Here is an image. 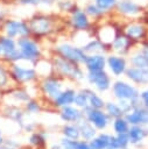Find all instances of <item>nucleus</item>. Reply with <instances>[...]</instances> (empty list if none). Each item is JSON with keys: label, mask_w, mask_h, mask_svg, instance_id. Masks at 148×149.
<instances>
[{"label": "nucleus", "mask_w": 148, "mask_h": 149, "mask_svg": "<svg viewBox=\"0 0 148 149\" xmlns=\"http://www.w3.org/2000/svg\"><path fill=\"white\" fill-rule=\"evenodd\" d=\"M17 45H19V51L21 54V57L27 61H34L40 55V49L37 44L24 36H22L17 41Z\"/></svg>", "instance_id": "obj_1"}, {"label": "nucleus", "mask_w": 148, "mask_h": 149, "mask_svg": "<svg viewBox=\"0 0 148 149\" xmlns=\"http://www.w3.org/2000/svg\"><path fill=\"white\" fill-rule=\"evenodd\" d=\"M113 92L115 97L119 98L120 100H129V101L136 102L139 98V93L136 88L124 81H117L113 85Z\"/></svg>", "instance_id": "obj_2"}, {"label": "nucleus", "mask_w": 148, "mask_h": 149, "mask_svg": "<svg viewBox=\"0 0 148 149\" xmlns=\"http://www.w3.org/2000/svg\"><path fill=\"white\" fill-rule=\"evenodd\" d=\"M0 48H1V52L3 54V57L10 61H17L21 59V54L20 51L16 49L15 42L12 37H0Z\"/></svg>", "instance_id": "obj_3"}, {"label": "nucleus", "mask_w": 148, "mask_h": 149, "mask_svg": "<svg viewBox=\"0 0 148 149\" xmlns=\"http://www.w3.org/2000/svg\"><path fill=\"white\" fill-rule=\"evenodd\" d=\"M85 114H86V118L87 120L93 125L96 126L97 128L99 129H104L107 123H108V119L106 116L105 113H103L100 109L98 108H92V107H85Z\"/></svg>", "instance_id": "obj_4"}, {"label": "nucleus", "mask_w": 148, "mask_h": 149, "mask_svg": "<svg viewBox=\"0 0 148 149\" xmlns=\"http://www.w3.org/2000/svg\"><path fill=\"white\" fill-rule=\"evenodd\" d=\"M5 31H6V35L8 37H15V36H26L29 34L30 29L29 27L21 22V21H14V20H10V21H7L6 24H5Z\"/></svg>", "instance_id": "obj_5"}, {"label": "nucleus", "mask_w": 148, "mask_h": 149, "mask_svg": "<svg viewBox=\"0 0 148 149\" xmlns=\"http://www.w3.org/2000/svg\"><path fill=\"white\" fill-rule=\"evenodd\" d=\"M58 51L62 54L63 57H65L68 61H71V62H76V63L85 62V58H86L83 50H80L78 48H75V47H71L69 44L59 45Z\"/></svg>", "instance_id": "obj_6"}, {"label": "nucleus", "mask_w": 148, "mask_h": 149, "mask_svg": "<svg viewBox=\"0 0 148 149\" xmlns=\"http://www.w3.org/2000/svg\"><path fill=\"white\" fill-rule=\"evenodd\" d=\"M128 123L131 125H146L148 123V108H141V107H135L132 111L126 113V118Z\"/></svg>", "instance_id": "obj_7"}, {"label": "nucleus", "mask_w": 148, "mask_h": 149, "mask_svg": "<svg viewBox=\"0 0 148 149\" xmlns=\"http://www.w3.org/2000/svg\"><path fill=\"white\" fill-rule=\"evenodd\" d=\"M87 78H89V81L96 85V87L100 91H105L110 87V78L104 70L90 71Z\"/></svg>", "instance_id": "obj_8"}, {"label": "nucleus", "mask_w": 148, "mask_h": 149, "mask_svg": "<svg viewBox=\"0 0 148 149\" xmlns=\"http://www.w3.org/2000/svg\"><path fill=\"white\" fill-rule=\"evenodd\" d=\"M56 68L59 70L61 73H63L65 76H71L73 78H78V79H80L83 77L82 71L77 66H75L73 64H71L70 62H68L65 59H61V58L57 59L56 61Z\"/></svg>", "instance_id": "obj_9"}, {"label": "nucleus", "mask_w": 148, "mask_h": 149, "mask_svg": "<svg viewBox=\"0 0 148 149\" xmlns=\"http://www.w3.org/2000/svg\"><path fill=\"white\" fill-rule=\"evenodd\" d=\"M30 29L36 34H45L51 29L50 21L45 17H37L31 20L30 22Z\"/></svg>", "instance_id": "obj_10"}, {"label": "nucleus", "mask_w": 148, "mask_h": 149, "mask_svg": "<svg viewBox=\"0 0 148 149\" xmlns=\"http://www.w3.org/2000/svg\"><path fill=\"white\" fill-rule=\"evenodd\" d=\"M85 65L89 69V71H98L104 70L105 66V58L101 55H92L86 56L85 58Z\"/></svg>", "instance_id": "obj_11"}, {"label": "nucleus", "mask_w": 148, "mask_h": 149, "mask_svg": "<svg viewBox=\"0 0 148 149\" xmlns=\"http://www.w3.org/2000/svg\"><path fill=\"white\" fill-rule=\"evenodd\" d=\"M127 76L129 79H132L135 83L145 84L148 81V71L147 69L141 68H132L127 70Z\"/></svg>", "instance_id": "obj_12"}, {"label": "nucleus", "mask_w": 148, "mask_h": 149, "mask_svg": "<svg viewBox=\"0 0 148 149\" xmlns=\"http://www.w3.org/2000/svg\"><path fill=\"white\" fill-rule=\"evenodd\" d=\"M13 76L20 81H29V80L35 78V71L31 70V69L22 68L20 65H14Z\"/></svg>", "instance_id": "obj_13"}, {"label": "nucleus", "mask_w": 148, "mask_h": 149, "mask_svg": "<svg viewBox=\"0 0 148 149\" xmlns=\"http://www.w3.org/2000/svg\"><path fill=\"white\" fill-rule=\"evenodd\" d=\"M42 87H43L44 93H45L48 97L55 99V98L61 93L62 85H61L57 80H55V79H47V80L43 81Z\"/></svg>", "instance_id": "obj_14"}, {"label": "nucleus", "mask_w": 148, "mask_h": 149, "mask_svg": "<svg viewBox=\"0 0 148 149\" xmlns=\"http://www.w3.org/2000/svg\"><path fill=\"white\" fill-rule=\"evenodd\" d=\"M107 63H108V66H110L111 71L114 74H121L126 70V62L121 57L111 56V57H108Z\"/></svg>", "instance_id": "obj_15"}, {"label": "nucleus", "mask_w": 148, "mask_h": 149, "mask_svg": "<svg viewBox=\"0 0 148 149\" xmlns=\"http://www.w3.org/2000/svg\"><path fill=\"white\" fill-rule=\"evenodd\" d=\"M75 91L72 90H66L64 92H61L56 98H55V105L56 106H69L75 101Z\"/></svg>", "instance_id": "obj_16"}, {"label": "nucleus", "mask_w": 148, "mask_h": 149, "mask_svg": "<svg viewBox=\"0 0 148 149\" xmlns=\"http://www.w3.org/2000/svg\"><path fill=\"white\" fill-rule=\"evenodd\" d=\"M132 63L136 68L148 69V45H143V49H142L141 54L135 55L132 58Z\"/></svg>", "instance_id": "obj_17"}, {"label": "nucleus", "mask_w": 148, "mask_h": 149, "mask_svg": "<svg viewBox=\"0 0 148 149\" xmlns=\"http://www.w3.org/2000/svg\"><path fill=\"white\" fill-rule=\"evenodd\" d=\"M78 129H79V133L80 135L85 139V140H92L94 134H96V130L94 128L92 127L91 122L90 121H84V120H79L78 121Z\"/></svg>", "instance_id": "obj_18"}, {"label": "nucleus", "mask_w": 148, "mask_h": 149, "mask_svg": "<svg viewBox=\"0 0 148 149\" xmlns=\"http://www.w3.org/2000/svg\"><path fill=\"white\" fill-rule=\"evenodd\" d=\"M61 116L65 121H79L82 119V113L75 107L64 106V108L61 113Z\"/></svg>", "instance_id": "obj_19"}, {"label": "nucleus", "mask_w": 148, "mask_h": 149, "mask_svg": "<svg viewBox=\"0 0 148 149\" xmlns=\"http://www.w3.org/2000/svg\"><path fill=\"white\" fill-rule=\"evenodd\" d=\"M111 139H112V136L106 135V134H101L98 137L92 139V141L90 142V146L92 149H105V148L110 147Z\"/></svg>", "instance_id": "obj_20"}, {"label": "nucleus", "mask_w": 148, "mask_h": 149, "mask_svg": "<svg viewBox=\"0 0 148 149\" xmlns=\"http://www.w3.org/2000/svg\"><path fill=\"white\" fill-rule=\"evenodd\" d=\"M128 142H129V140H128V135L126 133L118 134V136H112L110 147L115 148V149H125L127 147Z\"/></svg>", "instance_id": "obj_21"}, {"label": "nucleus", "mask_w": 148, "mask_h": 149, "mask_svg": "<svg viewBox=\"0 0 148 149\" xmlns=\"http://www.w3.org/2000/svg\"><path fill=\"white\" fill-rule=\"evenodd\" d=\"M128 140L132 142V143H139L143 137H145V135H146V133H145V130L141 128V127H139L138 125H135V126H133L129 130H128Z\"/></svg>", "instance_id": "obj_22"}, {"label": "nucleus", "mask_w": 148, "mask_h": 149, "mask_svg": "<svg viewBox=\"0 0 148 149\" xmlns=\"http://www.w3.org/2000/svg\"><path fill=\"white\" fill-rule=\"evenodd\" d=\"M120 12L125 13V14H136L139 12V6L136 3H134L131 0H122L119 2L118 5Z\"/></svg>", "instance_id": "obj_23"}, {"label": "nucleus", "mask_w": 148, "mask_h": 149, "mask_svg": "<svg viewBox=\"0 0 148 149\" xmlns=\"http://www.w3.org/2000/svg\"><path fill=\"white\" fill-rule=\"evenodd\" d=\"M72 24L77 29H86L89 26V20L83 12H76L72 16Z\"/></svg>", "instance_id": "obj_24"}, {"label": "nucleus", "mask_w": 148, "mask_h": 149, "mask_svg": "<svg viewBox=\"0 0 148 149\" xmlns=\"http://www.w3.org/2000/svg\"><path fill=\"white\" fill-rule=\"evenodd\" d=\"M126 34L133 40H139L145 35V28L139 24H131L126 28Z\"/></svg>", "instance_id": "obj_25"}, {"label": "nucleus", "mask_w": 148, "mask_h": 149, "mask_svg": "<svg viewBox=\"0 0 148 149\" xmlns=\"http://www.w3.org/2000/svg\"><path fill=\"white\" fill-rule=\"evenodd\" d=\"M114 130L117 132V134H124L128 132V122L126 119L117 118L114 121Z\"/></svg>", "instance_id": "obj_26"}, {"label": "nucleus", "mask_w": 148, "mask_h": 149, "mask_svg": "<svg viewBox=\"0 0 148 149\" xmlns=\"http://www.w3.org/2000/svg\"><path fill=\"white\" fill-rule=\"evenodd\" d=\"M63 133L64 135L68 137V139H71V140H77L79 136H80V133H79V129L77 126H65L63 128Z\"/></svg>", "instance_id": "obj_27"}, {"label": "nucleus", "mask_w": 148, "mask_h": 149, "mask_svg": "<svg viewBox=\"0 0 148 149\" xmlns=\"http://www.w3.org/2000/svg\"><path fill=\"white\" fill-rule=\"evenodd\" d=\"M86 92H87L90 106H91L92 108H98V109H100V108L104 106V101H103L97 94H94L93 92H91V91H86Z\"/></svg>", "instance_id": "obj_28"}, {"label": "nucleus", "mask_w": 148, "mask_h": 149, "mask_svg": "<svg viewBox=\"0 0 148 149\" xmlns=\"http://www.w3.org/2000/svg\"><path fill=\"white\" fill-rule=\"evenodd\" d=\"M103 44L99 43L98 41H91L90 43H87L84 48H83V51L85 52H90V54H94V52H100L103 51Z\"/></svg>", "instance_id": "obj_29"}, {"label": "nucleus", "mask_w": 148, "mask_h": 149, "mask_svg": "<svg viewBox=\"0 0 148 149\" xmlns=\"http://www.w3.org/2000/svg\"><path fill=\"white\" fill-rule=\"evenodd\" d=\"M106 111H107V113L111 115V116H113V118H120V116H122V114H124V112H122V109L120 108V106H118V105H115V104H113V102H108L107 105H106Z\"/></svg>", "instance_id": "obj_30"}, {"label": "nucleus", "mask_w": 148, "mask_h": 149, "mask_svg": "<svg viewBox=\"0 0 148 149\" xmlns=\"http://www.w3.org/2000/svg\"><path fill=\"white\" fill-rule=\"evenodd\" d=\"M75 104L78 106V107H87V104H89V97H87V92L84 91V92H80L78 94L75 95Z\"/></svg>", "instance_id": "obj_31"}, {"label": "nucleus", "mask_w": 148, "mask_h": 149, "mask_svg": "<svg viewBox=\"0 0 148 149\" xmlns=\"http://www.w3.org/2000/svg\"><path fill=\"white\" fill-rule=\"evenodd\" d=\"M127 45H128V40H127V37H125V36H119V37H117V38L113 41V47H114L115 50L121 51V50H124L125 48H127Z\"/></svg>", "instance_id": "obj_32"}, {"label": "nucleus", "mask_w": 148, "mask_h": 149, "mask_svg": "<svg viewBox=\"0 0 148 149\" xmlns=\"http://www.w3.org/2000/svg\"><path fill=\"white\" fill-rule=\"evenodd\" d=\"M96 3L101 10H106L115 3V0H96Z\"/></svg>", "instance_id": "obj_33"}, {"label": "nucleus", "mask_w": 148, "mask_h": 149, "mask_svg": "<svg viewBox=\"0 0 148 149\" xmlns=\"http://www.w3.org/2000/svg\"><path fill=\"white\" fill-rule=\"evenodd\" d=\"M8 116L10 118V119H14V120H20L21 118H22V112L19 109V108H16V107H10V108H8Z\"/></svg>", "instance_id": "obj_34"}, {"label": "nucleus", "mask_w": 148, "mask_h": 149, "mask_svg": "<svg viewBox=\"0 0 148 149\" xmlns=\"http://www.w3.org/2000/svg\"><path fill=\"white\" fill-rule=\"evenodd\" d=\"M30 143L34 144V146H40V144L44 143V139L42 137L41 134H34L30 137Z\"/></svg>", "instance_id": "obj_35"}, {"label": "nucleus", "mask_w": 148, "mask_h": 149, "mask_svg": "<svg viewBox=\"0 0 148 149\" xmlns=\"http://www.w3.org/2000/svg\"><path fill=\"white\" fill-rule=\"evenodd\" d=\"M7 81H8V74H7V71L5 70L3 66L0 65V86L6 85Z\"/></svg>", "instance_id": "obj_36"}, {"label": "nucleus", "mask_w": 148, "mask_h": 149, "mask_svg": "<svg viewBox=\"0 0 148 149\" xmlns=\"http://www.w3.org/2000/svg\"><path fill=\"white\" fill-rule=\"evenodd\" d=\"M61 144L66 148V149H75V144H76V141H72L71 139H63L61 141Z\"/></svg>", "instance_id": "obj_37"}, {"label": "nucleus", "mask_w": 148, "mask_h": 149, "mask_svg": "<svg viewBox=\"0 0 148 149\" xmlns=\"http://www.w3.org/2000/svg\"><path fill=\"white\" fill-rule=\"evenodd\" d=\"M86 10H87V13L91 14V15H99V14L103 13V10H101L98 6H93V5H90V6L86 8Z\"/></svg>", "instance_id": "obj_38"}, {"label": "nucleus", "mask_w": 148, "mask_h": 149, "mask_svg": "<svg viewBox=\"0 0 148 149\" xmlns=\"http://www.w3.org/2000/svg\"><path fill=\"white\" fill-rule=\"evenodd\" d=\"M27 109L30 113H36L40 109V107H38V104L37 102H35V101H28L27 102Z\"/></svg>", "instance_id": "obj_39"}, {"label": "nucleus", "mask_w": 148, "mask_h": 149, "mask_svg": "<svg viewBox=\"0 0 148 149\" xmlns=\"http://www.w3.org/2000/svg\"><path fill=\"white\" fill-rule=\"evenodd\" d=\"M75 149H92L91 146L86 142H77L76 141V144H75Z\"/></svg>", "instance_id": "obj_40"}, {"label": "nucleus", "mask_w": 148, "mask_h": 149, "mask_svg": "<svg viewBox=\"0 0 148 149\" xmlns=\"http://www.w3.org/2000/svg\"><path fill=\"white\" fill-rule=\"evenodd\" d=\"M141 99H142V101H143L145 106L148 108V90H146L145 92H142V93H141Z\"/></svg>", "instance_id": "obj_41"}, {"label": "nucleus", "mask_w": 148, "mask_h": 149, "mask_svg": "<svg viewBox=\"0 0 148 149\" xmlns=\"http://www.w3.org/2000/svg\"><path fill=\"white\" fill-rule=\"evenodd\" d=\"M21 1V3H29V5H35V3H37V1L38 0H20Z\"/></svg>", "instance_id": "obj_42"}, {"label": "nucleus", "mask_w": 148, "mask_h": 149, "mask_svg": "<svg viewBox=\"0 0 148 149\" xmlns=\"http://www.w3.org/2000/svg\"><path fill=\"white\" fill-rule=\"evenodd\" d=\"M51 149H66V148H64L62 144H58V146H52Z\"/></svg>", "instance_id": "obj_43"}, {"label": "nucleus", "mask_w": 148, "mask_h": 149, "mask_svg": "<svg viewBox=\"0 0 148 149\" xmlns=\"http://www.w3.org/2000/svg\"><path fill=\"white\" fill-rule=\"evenodd\" d=\"M0 149H13V148H10V147H9V144H6V146H2Z\"/></svg>", "instance_id": "obj_44"}, {"label": "nucleus", "mask_w": 148, "mask_h": 149, "mask_svg": "<svg viewBox=\"0 0 148 149\" xmlns=\"http://www.w3.org/2000/svg\"><path fill=\"white\" fill-rule=\"evenodd\" d=\"M1 142H2V139H1V132H0V144H1Z\"/></svg>", "instance_id": "obj_45"}, {"label": "nucleus", "mask_w": 148, "mask_h": 149, "mask_svg": "<svg viewBox=\"0 0 148 149\" xmlns=\"http://www.w3.org/2000/svg\"><path fill=\"white\" fill-rule=\"evenodd\" d=\"M105 149H115V148H112V147H107V148H105Z\"/></svg>", "instance_id": "obj_46"}, {"label": "nucleus", "mask_w": 148, "mask_h": 149, "mask_svg": "<svg viewBox=\"0 0 148 149\" xmlns=\"http://www.w3.org/2000/svg\"><path fill=\"white\" fill-rule=\"evenodd\" d=\"M41 1H44V2H47V0H41Z\"/></svg>", "instance_id": "obj_47"}, {"label": "nucleus", "mask_w": 148, "mask_h": 149, "mask_svg": "<svg viewBox=\"0 0 148 149\" xmlns=\"http://www.w3.org/2000/svg\"><path fill=\"white\" fill-rule=\"evenodd\" d=\"M0 54H1V48H0Z\"/></svg>", "instance_id": "obj_48"}]
</instances>
